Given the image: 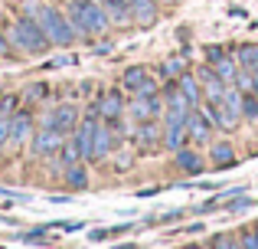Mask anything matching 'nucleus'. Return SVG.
<instances>
[{"mask_svg": "<svg viewBox=\"0 0 258 249\" xmlns=\"http://www.w3.org/2000/svg\"><path fill=\"white\" fill-rule=\"evenodd\" d=\"M232 85H235L239 92H252V85H255V76H252V69H245V72H235Z\"/></svg>", "mask_w": 258, "mask_h": 249, "instance_id": "nucleus-25", "label": "nucleus"}, {"mask_svg": "<svg viewBox=\"0 0 258 249\" xmlns=\"http://www.w3.org/2000/svg\"><path fill=\"white\" fill-rule=\"evenodd\" d=\"M203 115L209 118V125H216V128H235L239 125V115H232V112L226 109L222 102H206V109H203Z\"/></svg>", "mask_w": 258, "mask_h": 249, "instance_id": "nucleus-7", "label": "nucleus"}, {"mask_svg": "<svg viewBox=\"0 0 258 249\" xmlns=\"http://www.w3.org/2000/svg\"><path fill=\"white\" fill-rule=\"evenodd\" d=\"M235 243H239V239H232V236H226V233H219V236L213 239V246H209V249H232Z\"/></svg>", "mask_w": 258, "mask_h": 249, "instance_id": "nucleus-29", "label": "nucleus"}, {"mask_svg": "<svg viewBox=\"0 0 258 249\" xmlns=\"http://www.w3.org/2000/svg\"><path fill=\"white\" fill-rule=\"evenodd\" d=\"M108 236H111V230H92V239H95V243H101V239H108Z\"/></svg>", "mask_w": 258, "mask_h": 249, "instance_id": "nucleus-35", "label": "nucleus"}, {"mask_svg": "<svg viewBox=\"0 0 258 249\" xmlns=\"http://www.w3.org/2000/svg\"><path fill=\"white\" fill-rule=\"evenodd\" d=\"M176 167H180V171H186V174H200L203 171V158L196 151L180 147V151H176Z\"/></svg>", "mask_w": 258, "mask_h": 249, "instance_id": "nucleus-16", "label": "nucleus"}, {"mask_svg": "<svg viewBox=\"0 0 258 249\" xmlns=\"http://www.w3.org/2000/svg\"><path fill=\"white\" fill-rule=\"evenodd\" d=\"M43 95H46V85L43 82H36V85H30V89H26V102H39Z\"/></svg>", "mask_w": 258, "mask_h": 249, "instance_id": "nucleus-30", "label": "nucleus"}, {"mask_svg": "<svg viewBox=\"0 0 258 249\" xmlns=\"http://www.w3.org/2000/svg\"><path fill=\"white\" fill-rule=\"evenodd\" d=\"M183 249H203V246H183Z\"/></svg>", "mask_w": 258, "mask_h": 249, "instance_id": "nucleus-37", "label": "nucleus"}, {"mask_svg": "<svg viewBox=\"0 0 258 249\" xmlns=\"http://www.w3.org/2000/svg\"><path fill=\"white\" fill-rule=\"evenodd\" d=\"M108 10V20L111 23H127L131 20V7H105Z\"/></svg>", "mask_w": 258, "mask_h": 249, "instance_id": "nucleus-26", "label": "nucleus"}, {"mask_svg": "<svg viewBox=\"0 0 258 249\" xmlns=\"http://www.w3.org/2000/svg\"><path fill=\"white\" fill-rule=\"evenodd\" d=\"M235 63H239L242 69H255L258 66V46L255 43H242L239 49H235Z\"/></svg>", "mask_w": 258, "mask_h": 249, "instance_id": "nucleus-18", "label": "nucleus"}, {"mask_svg": "<svg viewBox=\"0 0 258 249\" xmlns=\"http://www.w3.org/2000/svg\"><path fill=\"white\" fill-rule=\"evenodd\" d=\"M59 151H62L66 167H69V164H79V161H82V151H79L76 141H62V147H59Z\"/></svg>", "mask_w": 258, "mask_h": 249, "instance_id": "nucleus-23", "label": "nucleus"}, {"mask_svg": "<svg viewBox=\"0 0 258 249\" xmlns=\"http://www.w3.org/2000/svg\"><path fill=\"white\" fill-rule=\"evenodd\" d=\"M10 43L17 46L20 53H46L49 49V36H46V30L39 26V20L33 17V13H26V17H20L17 23H13Z\"/></svg>", "mask_w": 258, "mask_h": 249, "instance_id": "nucleus-2", "label": "nucleus"}, {"mask_svg": "<svg viewBox=\"0 0 258 249\" xmlns=\"http://www.w3.org/2000/svg\"><path fill=\"white\" fill-rule=\"evenodd\" d=\"M95 112H98L105 122H111V118H121V112H124V98H121L118 89H108L105 95L95 102Z\"/></svg>", "mask_w": 258, "mask_h": 249, "instance_id": "nucleus-6", "label": "nucleus"}, {"mask_svg": "<svg viewBox=\"0 0 258 249\" xmlns=\"http://www.w3.org/2000/svg\"><path fill=\"white\" fill-rule=\"evenodd\" d=\"M242 115L252 118V122H258V95H252V92L242 95Z\"/></svg>", "mask_w": 258, "mask_h": 249, "instance_id": "nucleus-24", "label": "nucleus"}, {"mask_svg": "<svg viewBox=\"0 0 258 249\" xmlns=\"http://www.w3.org/2000/svg\"><path fill=\"white\" fill-rule=\"evenodd\" d=\"M36 20H39V26L46 30L49 43L69 46L72 39H76V26L69 23V17H66V13H59V10H52V7H39V10H36Z\"/></svg>", "mask_w": 258, "mask_h": 249, "instance_id": "nucleus-3", "label": "nucleus"}, {"mask_svg": "<svg viewBox=\"0 0 258 249\" xmlns=\"http://www.w3.org/2000/svg\"><path fill=\"white\" fill-rule=\"evenodd\" d=\"M209 158H213V164H219V167H235V154H232V147H229L226 141H216L213 151H209Z\"/></svg>", "mask_w": 258, "mask_h": 249, "instance_id": "nucleus-17", "label": "nucleus"}, {"mask_svg": "<svg viewBox=\"0 0 258 249\" xmlns=\"http://www.w3.org/2000/svg\"><path fill=\"white\" fill-rule=\"evenodd\" d=\"M167 105L160 102V95H134L131 102V115L138 118V122H151L154 115H160Z\"/></svg>", "mask_w": 258, "mask_h": 249, "instance_id": "nucleus-4", "label": "nucleus"}, {"mask_svg": "<svg viewBox=\"0 0 258 249\" xmlns=\"http://www.w3.org/2000/svg\"><path fill=\"white\" fill-rule=\"evenodd\" d=\"M43 125L46 128H56V131H72V128L79 125V112H76V105H59L52 115H46L43 118Z\"/></svg>", "mask_w": 258, "mask_h": 249, "instance_id": "nucleus-5", "label": "nucleus"}, {"mask_svg": "<svg viewBox=\"0 0 258 249\" xmlns=\"http://www.w3.org/2000/svg\"><path fill=\"white\" fill-rule=\"evenodd\" d=\"M66 180H69V187H76V190H85L88 187V174L82 164H69V171H66Z\"/></svg>", "mask_w": 258, "mask_h": 249, "instance_id": "nucleus-22", "label": "nucleus"}, {"mask_svg": "<svg viewBox=\"0 0 258 249\" xmlns=\"http://www.w3.org/2000/svg\"><path fill=\"white\" fill-rule=\"evenodd\" d=\"M176 85H180V92L189 98V105H200V95H203V89H200V76H189V72H183V76L176 79Z\"/></svg>", "mask_w": 258, "mask_h": 249, "instance_id": "nucleus-15", "label": "nucleus"}, {"mask_svg": "<svg viewBox=\"0 0 258 249\" xmlns=\"http://www.w3.org/2000/svg\"><path fill=\"white\" fill-rule=\"evenodd\" d=\"M101 7H131V0H98Z\"/></svg>", "mask_w": 258, "mask_h": 249, "instance_id": "nucleus-34", "label": "nucleus"}, {"mask_svg": "<svg viewBox=\"0 0 258 249\" xmlns=\"http://www.w3.org/2000/svg\"><path fill=\"white\" fill-rule=\"evenodd\" d=\"M213 69H216V76H219L222 82H232V79H235V72H239V63H235V59L226 53V56H222L219 63L213 66Z\"/></svg>", "mask_w": 258, "mask_h": 249, "instance_id": "nucleus-21", "label": "nucleus"}, {"mask_svg": "<svg viewBox=\"0 0 258 249\" xmlns=\"http://www.w3.org/2000/svg\"><path fill=\"white\" fill-rule=\"evenodd\" d=\"M62 147V131H56V128H46L33 138V154H52Z\"/></svg>", "mask_w": 258, "mask_h": 249, "instance_id": "nucleus-10", "label": "nucleus"}, {"mask_svg": "<svg viewBox=\"0 0 258 249\" xmlns=\"http://www.w3.org/2000/svg\"><path fill=\"white\" fill-rule=\"evenodd\" d=\"M186 128H189V141H206L209 138V118L203 115V112H193V109H189Z\"/></svg>", "mask_w": 258, "mask_h": 249, "instance_id": "nucleus-12", "label": "nucleus"}, {"mask_svg": "<svg viewBox=\"0 0 258 249\" xmlns=\"http://www.w3.org/2000/svg\"><path fill=\"white\" fill-rule=\"evenodd\" d=\"M239 246L242 249H258V230H242L239 233Z\"/></svg>", "mask_w": 258, "mask_h": 249, "instance_id": "nucleus-27", "label": "nucleus"}, {"mask_svg": "<svg viewBox=\"0 0 258 249\" xmlns=\"http://www.w3.org/2000/svg\"><path fill=\"white\" fill-rule=\"evenodd\" d=\"M189 141V128H186V118L183 122H173V125H164V147L167 151H180V147H186Z\"/></svg>", "mask_w": 258, "mask_h": 249, "instance_id": "nucleus-8", "label": "nucleus"}, {"mask_svg": "<svg viewBox=\"0 0 258 249\" xmlns=\"http://www.w3.org/2000/svg\"><path fill=\"white\" fill-rule=\"evenodd\" d=\"M203 56H206L209 63H219V59L226 56V53H222V46H206V49H203Z\"/></svg>", "mask_w": 258, "mask_h": 249, "instance_id": "nucleus-31", "label": "nucleus"}, {"mask_svg": "<svg viewBox=\"0 0 258 249\" xmlns=\"http://www.w3.org/2000/svg\"><path fill=\"white\" fill-rule=\"evenodd\" d=\"M147 76H151V72H147L144 66H131V69H124V76H121V85H124V89H131V92H138V85L144 82Z\"/></svg>", "mask_w": 258, "mask_h": 249, "instance_id": "nucleus-20", "label": "nucleus"}, {"mask_svg": "<svg viewBox=\"0 0 258 249\" xmlns=\"http://www.w3.org/2000/svg\"><path fill=\"white\" fill-rule=\"evenodd\" d=\"M248 207H252V200H248V197H239V200H232V204H229V210H232V213H242V210H248Z\"/></svg>", "mask_w": 258, "mask_h": 249, "instance_id": "nucleus-32", "label": "nucleus"}, {"mask_svg": "<svg viewBox=\"0 0 258 249\" xmlns=\"http://www.w3.org/2000/svg\"><path fill=\"white\" fill-rule=\"evenodd\" d=\"M30 128H33V118L26 115V112L10 115V141H26L30 138Z\"/></svg>", "mask_w": 258, "mask_h": 249, "instance_id": "nucleus-14", "label": "nucleus"}, {"mask_svg": "<svg viewBox=\"0 0 258 249\" xmlns=\"http://www.w3.org/2000/svg\"><path fill=\"white\" fill-rule=\"evenodd\" d=\"M131 17L138 20L141 26L154 23V20H157V4H154V0H131Z\"/></svg>", "mask_w": 258, "mask_h": 249, "instance_id": "nucleus-13", "label": "nucleus"}, {"mask_svg": "<svg viewBox=\"0 0 258 249\" xmlns=\"http://www.w3.org/2000/svg\"><path fill=\"white\" fill-rule=\"evenodd\" d=\"M7 141H10V118H7V122L0 118V151H4V144H7Z\"/></svg>", "mask_w": 258, "mask_h": 249, "instance_id": "nucleus-33", "label": "nucleus"}, {"mask_svg": "<svg viewBox=\"0 0 258 249\" xmlns=\"http://www.w3.org/2000/svg\"><path fill=\"white\" fill-rule=\"evenodd\" d=\"M0 49H7V43H4V36H0Z\"/></svg>", "mask_w": 258, "mask_h": 249, "instance_id": "nucleus-36", "label": "nucleus"}, {"mask_svg": "<svg viewBox=\"0 0 258 249\" xmlns=\"http://www.w3.org/2000/svg\"><path fill=\"white\" fill-rule=\"evenodd\" d=\"M111 147H114V134H111V128L98 125V131H95V144H92V161L108 158V154H111Z\"/></svg>", "mask_w": 258, "mask_h": 249, "instance_id": "nucleus-11", "label": "nucleus"}, {"mask_svg": "<svg viewBox=\"0 0 258 249\" xmlns=\"http://www.w3.org/2000/svg\"><path fill=\"white\" fill-rule=\"evenodd\" d=\"M69 23L76 26V33H105L108 30V10L98 0H72L69 4Z\"/></svg>", "mask_w": 258, "mask_h": 249, "instance_id": "nucleus-1", "label": "nucleus"}, {"mask_svg": "<svg viewBox=\"0 0 258 249\" xmlns=\"http://www.w3.org/2000/svg\"><path fill=\"white\" fill-rule=\"evenodd\" d=\"M232 249H242V246H239V243H235V246H232Z\"/></svg>", "mask_w": 258, "mask_h": 249, "instance_id": "nucleus-38", "label": "nucleus"}, {"mask_svg": "<svg viewBox=\"0 0 258 249\" xmlns=\"http://www.w3.org/2000/svg\"><path fill=\"white\" fill-rule=\"evenodd\" d=\"M200 85H203L206 102H222V92H226L229 82H222V79L216 76V69H200Z\"/></svg>", "mask_w": 258, "mask_h": 249, "instance_id": "nucleus-9", "label": "nucleus"}, {"mask_svg": "<svg viewBox=\"0 0 258 249\" xmlns=\"http://www.w3.org/2000/svg\"><path fill=\"white\" fill-rule=\"evenodd\" d=\"M138 141H141L144 147H154L157 141H164V138H160V128L154 125V118H151V122H141V128H138Z\"/></svg>", "mask_w": 258, "mask_h": 249, "instance_id": "nucleus-19", "label": "nucleus"}, {"mask_svg": "<svg viewBox=\"0 0 258 249\" xmlns=\"http://www.w3.org/2000/svg\"><path fill=\"white\" fill-rule=\"evenodd\" d=\"M164 76L167 79H180L183 76V63H180V59H167V63H164Z\"/></svg>", "mask_w": 258, "mask_h": 249, "instance_id": "nucleus-28", "label": "nucleus"}]
</instances>
